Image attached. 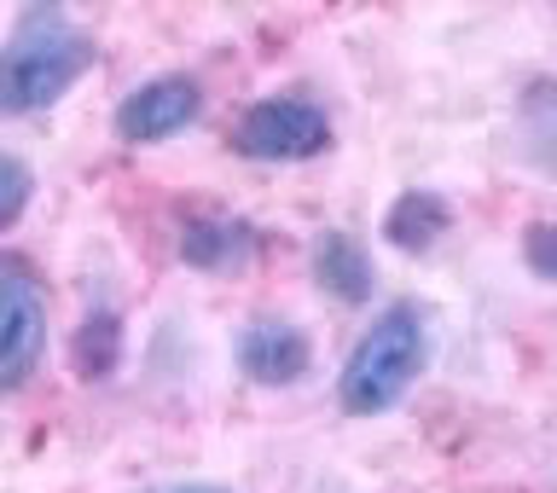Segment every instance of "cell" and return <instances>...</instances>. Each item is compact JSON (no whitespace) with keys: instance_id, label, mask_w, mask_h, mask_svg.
I'll return each instance as SVG.
<instances>
[{"instance_id":"obj_1","label":"cell","mask_w":557,"mask_h":493,"mask_svg":"<svg viewBox=\"0 0 557 493\" xmlns=\"http://www.w3.org/2000/svg\"><path fill=\"white\" fill-rule=\"evenodd\" d=\"M94 64H99L94 35L70 24L59 7L24 12L17 29L0 41V116H35L47 104H59Z\"/></svg>"},{"instance_id":"obj_2","label":"cell","mask_w":557,"mask_h":493,"mask_svg":"<svg viewBox=\"0 0 557 493\" xmlns=\"http://www.w3.org/2000/svg\"><path fill=\"white\" fill-rule=\"evenodd\" d=\"M430 360V331L418 303H389L372 325L360 331V343L348 348L343 378H337V407L348 418H377L407 400Z\"/></svg>"},{"instance_id":"obj_3","label":"cell","mask_w":557,"mask_h":493,"mask_svg":"<svg viewBox=\"0 0 557 493\" xmlns=\"http://www.w3.org/2000/svg\"><path fill=\"white\" fill-rule=\"evenodd\" d=\"M226 146L250 157V163H308V157L331 151V116L302 94H273V99H256L233 122Z\"/></svg>"},{"instance_id":"obj_4","label":"cell","mask_w":557,"mask_h":493,"mask_svg":"<svg viewBox=\"0 0 557 493\" xmlns=\"http://www.w3.org/2000/svg\"><path fill=\"white\" fill-rule=\"evenodd\" d=\"M47 355V285L24 261H0V390H24Z\"/></svg>"},{"instance_id":"obj_5","label":"cell","mask_w":557,"mask_h":493,"mask_svg":"<svg viewBox=\"0 0 557 493\" xmlns=\"http://www.w3.org/2000/svg\"><path fill=\"white\" fill-rule=\"evenodd\" d=\"M203 111V87L181 76V70H169V76H151L139 82L128 99L116 104V134L128 139V146H163L174 139L181 128H191Z\"/></svg>"},{"instance_id":"obj_6","label":"cell","mask_w":557,"mask_h":493,"mask_svg":"<svg viewBox=\"0 0 557 493\" xmlns=\"http://www.w3.org/2000/svg\"><path fill=\"white\" fill-rule=\"evenodd\" d=\"M313 366V343L302 325L290 320H250L238 331V372L261 383V390H285V383H302Z\"/></svg>"},{"instance_id":"obj_7","label":"cell","mask_w":557,"mask_h":493,"mask_svg":"<svg viewBox=\"0 0 557 493\" xmlns=\"http://www.w3.org/2000/svg\"><path fill=\"white\" fill-rule=\"evenodd\" d=\"M261 238L238 215H191L181 226V261L198 273H244L256 261Z\"/></svg>"},{"instance_id":"obj_8","label":"cell","mask_w":557,"mask_h":493,"mask_svg":"<svg viewBox=\"0 0 557 493\" xmlns=\"http://www.w3.org/2000/svg\"><path fill=\"white\" fill-rule=\"evenodd\" d=\"M313 279L331 303H348V308H366L372 303V256L355 233L331 226V233L313 238Z\"/></svg>"},{"instance_id":"obj_9","label":"cell","mask_w":557,"mask_h":493,"mask_svg":"<svg viewBox=\"0 0 557 493\" xmlns=\"http://www.w3.org/2000/svg\"><path fill=\"white\" fill-rule=\"evenodd\" d=\"M447 226H453V209H447L442 192L412 186V192H400V198L389 204V215H383V238H389L400 256H424Z\"/></svg>"},{"instance_id":"obj_10","label":"cell","mask_w":557,"mask_h":493,"mask_svg":"<svg viewBox=\"0 0 557 493\" xmlns=\"http://www.w3.org/2000/svg\"><path fill=\"white\" fill-rule=\"evenodd\" d=\"M70 360H76L82 378H111L116 372V360H122V320L111 308H99V313H87V320H82L76 343H70Z\"/></svg>"},{"instance_id":"obj_11","label":"cell","mask_w":557,"mask_h":493,"mask_svg":"<svg viewBox=\"0 0 557 493\" xmlns=\"http://www.w3.org/2000/svg\"><path fill=\"white\" fill-rule=\"evenodd\" d=\"M29 198H35L29 163H24V157H12V151H0V233H7V226L24 215Z\"/></svg>"},{"instance_id":"obj_12","label":"cell","mask_w":557,"mask_h":493,"mask_svg":"<svg viewBox=\"0 0 557 493\" xmlns=\"http://www.w3.org/2000/svg\"><path fill=\"white\" fill-rule=\"evenodd\" d=\"M522 261L557 285V221H534L529 233H522Z\"/></svg>"},{"instance_id":"obj_13","label":"cell","mask_w":557,"mask_h":493,"mask_svg":"<svg viewBox=\"0 0 557 493\" xmlns=\"http://www.w3.org/2000/svg\"><path fill=\"white\" fill-rule=\"evenodd\" d=\"M146 493H233V488H215V482H169V488H146Z\"/></svg>"}]
</instances>
